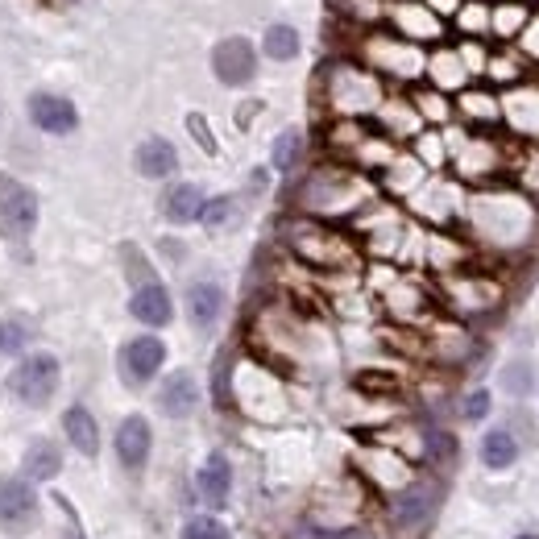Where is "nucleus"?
I'll list each match as a JSON object with an SVG mask.
<instances>
[{"instance_id":"nucleus-1","label":"nucleus","mask_w":539,"mask_h":539,"mask_svg":"<svg viewBox=\"0 0 539 539\" xmlns=\"http://www.w3.org/2000/svg\"><path fill=\"white\" fill-rule=\"evenodd\" d=\"M59 357H50V353H30V357H21L17 361V370L9 374V390H13V399L25 403V407H46L54 394H59Z\"/></svg>"},{"instance_id":"nucleus-2","label":"nucleus","mask_w":539,"mask_h":539,"mask_svg":"<svg viewBox=\"0 0 539 539\" xmlns=\"http://www.w3.org/2000/svg\"><path fill=\"white\" fill-rule=\"evenodd\" d=\"M38 224V195L0 170V237L25 241Z\"/></svg>"},{"instance_id":"nucleus-3","label":"nucleus","mask_w":539,"mask_h":539,"mask_svg":"<svg viewBox=\"0 0 539 539\" xmlns=\"http://www.w3.org/2000/svg\"><path fill=\"white\" fill-rule=\"evenodd\" d=\"M440 498H444V486H440L436 477H415V481H407L403 490H394V502H390L394 527H403V531L423 527V523L436 515Z\"/></svg>"},{"instance_id":"nucleus-4","label":"nucleus","mask_w":539,"mask_h":539,"mask_svg":"<svg viewBox=\"0 0 539 539\" xmlns=\"http://www.w3.org/2000/svg\"><path fill=\"white\" fill-rule=\"evenodd\" d=\"M38 519V490L25 477H0V527L25 531Z\"/></svg>"},{"instance_id":"nucleus-5","label":"nucleus","mask_w":539,"mask_h":539,"mask_svg":"<svg viewBox=\"0 0 539 539\" xmlns=\"http://www.w3.org/2000/svg\"><path fill=\"white\" fill-rule=\"evenodd\" d=\"M212 71H216L220 83L241 88V83H249L253 71H258V50H253L249 38H224L212 50Z\"/></svg>"},{"instance_id":"nucleus-6","label":"nucleus","mask_w":539,"mask_h":539,"mask_svg":"<svg viewBox=\"0 0 539 539\" xmlns=\"http://www.w3.org/2000/svg\"><path fill=\"white\" fill-rule=\"evenodd\" d=\"M162 361H166V345L158 336H133L121 349V374L133 386H146L162 370Z\"/></svg>"},{"instance_id":"nucleus-7","label":"nucleus","mask_w":539,"mask_h":539,"mask_svg":"<svg viewBox=\"0 0 539 539\" xmlns=\"http://www.w3.org/2000/svg\"><path fill=\"white\" fill-rule=\"evenodd\" d=\"M30 121H34L42 133H50V137H67V133H75V125H79V112H75V104H71L67 96L34 92V96H30Z\"/></svg>"},{"instance_id":"nucleus-8","label":"nucleus","mask_w":539,"mask_h":539,"mask_svg":"<svg viewBox=\"0 0 539 539\" xmlns=\"http://www.w3.org/2000/svg\"><path fill=\"white\" fill-rule=\"evenodd\" d=\"M291 245H295L299 258L320 262V266H340L349 258V245L340 237H332L328 229H320V224H303V229L291 237Z\"/></svg>"},{"instance_id":"nucleus-9","label":"nucleus","mask_w":539,"mask_h":539,"mask_svg":"<svg viewBox=\"0 0 539 539\" xmlns=\"http://www.w3.org/2000/svg\"><path fill=\"white\" fill-rule=\"evenodd\" d=\"M150 444H154V432H150V423L141 419V415H129L121 428H117V457L125 469H141L150 461Z\"/></svg>"},{"instance_id":"nucleus-10","label":"nucleus","mask_w":539,"mask_h":539,"mask_svg":"<svg viewBox=\"0 0 539 539\" xmlns=\"http://www.w3.org/2000/svg\"><path fill=\"white\" fill-rule=\"evenodd\" d=\"M129 311H133V320L162 328V324H170V316H175V303H170V291L162 287V282H146V287L133 291Z\"/></svg>"},{"instance_id":"nucleus-11","label":"nucleus","mask_w":539,"mask_h":539,"mask_svg":"<svg viewBox=\"0 0 539 539\" xmlns=\"http://www.w3.org/2000/svg\"><path fill=\"white\" fill-rule=\"evenodd\" d=\"M195 403H200V386H195V378H191L187 370L170 374V378L162 382V390H158V407H162V415H170V419L191 415Z\"/></svg>"},{"instance_id":"nucleus-12","label":"nucleus","mask_w":539,"mask_h":539,"mask_svg":"<svg viewBox=\"0 0 539 539\" xmlns=\"http://www.w3.org/2000/svg\"><path fill=\"white\" fill-rule=\"evenodd\" d=\"M133 166L146 179H166V175H175L179 170V154H175V146H170L166 137H146L137 146V154H133Z\"/></svg>"},{"instance_id":"nucleus-13","label":"nucleus","mask_w":539,"mask_h":539,"mask_svg":"<svg viewBox=\"0 0 539 539\" xmlns=\"http://www.w3.org/2000/svg\"><path fill=\"white\" fill-rule=\"evenodd\" d=\"M195 486H200V498L208 506H224V502H229V490H233V465H229V457L212 452V457L204 461V469H200V477H195Z\"/></svg>"},{"instance_id":"nucleus-14","label":"nucleus","mask_w":539,"mask_h":539,"mask_svg":"<svg viewBox=\"0 0 539 539\" xmlns=\"http://www.w3.org/2000/svg\"><path fill=\"white\" fill-rule=\"evenodd\" d=\"M63 432H67L71 448L83 452V457H96V452H100V428H96V419H92L88 407H79V403L67 407V415H63Z\"/></svg>"},{"instance_id":"nucleus-15","label":"nucleus","mask_w":539,"mask_h":539,"mask_svg":"<svg viewBox=\"0 0 539 539\" xmlns=\"http://www.w3.org/2000/svg\"><path fill=\"white\" fill-rule=\"evenodd\" d=\"M25 481H50V477H59L63 469V448L54 444V440H34L30 448H25Z\"/></svg>"},{"instance_id":"nucleus-16","label":"nucleus","mask_w":539,"mask_h":539,"mask_svg":"<svg viewBox=\"0 0 539 539\" xmlns=\"http://www.w3.org/2000/svg\"><path fill=\"white\" fill-rule=\"evenodd\" d=\"M187 311H191V324L208 332L224 311V295H220L216 282H195V287L187 291Z\"/></svg>"},{"instance_id":"nucleus-17","label":"nucleus","mask_w":539,"mask_h":539,"mask_svg":"<svg viewBox=\"0 0 539 539\" xmlns=\"http://www.w3.org/2000/svg\"><path fill=\"white\" fill-rule=\"evenodd\" d=\"M204 191L195 187V183H179V187H170L166 191V200H162V208H166V220H175V224H191V220H200V212H204Z\"/></svg>"},{"instance_id":"nucleus-18","label":"nucleus","mask_w":539,"mask_h":539,"mask_svg":"<svg viewBox=\"0 0 539 539\" xmlns=\"http://www.w3.org/2000/svg\"><path fill=\"white\" fill-rule=\"evenodd\" d=\"M515 457H519L515 436L502 432V428L486 432V440H481V461H486L490 469H510V465H515Z\"/></svg>"},{"instance_id":"nucleus-19","label":"nucleus","mask_w":539,"mask_h":539,"mask_svg":"<svg viewBox=\"0 0 539 539\" xmlns=\"http://www.w3.org/2000/svg\"><path fill=\"white\" fill-rule=\"evenodd\" d=\"M262 50L270 54L274 63H291L295 54H299V34H295V25H270L266 38H262Z\"/></svg>"},{"instance_id":"nucleus-20","label":"nucleus","mask_w":539,"mask_h":539,"mask_svg":"<svg viewBox=\"0 0 539 539\" xmlns=\"http://www.w3.org/2000/svg\"><path fill=\"white\" fill-rule=\"evenodd\" d=\"M299 158H303V133L299 129L278 133V141H274V170H295Z\"/></svg>"},{"instance_id":"nucleus-21","label":"nucleus","mask_w":539,"mask_h":539,"mask_svg":"<svg viewBox=\"0 0 539 539\" xmlns=\"http://www.w3.org/2000/svg\"><path fill=\"white\" fill-rule=\"evenodd\" d=\"M30 345V328L13 316H0V353H21Z\"/></svg>"},{"instance_id":"nucleus-22","label":"nucleus","mask_w":539,"mask_h":539,"mask_svg":"<svg viewBox=\"0 0 539 539\" xmlns=\"http://www.w3.org/2000/svg\"><path fill=\"white\" fill-rule=\"evenodd\" d=\"M183 539H233V535H229V527L216 523L212 515H195V519L183 523Z\"/></svg>"},{"instance_id":"nucleus-23","label":"nucleus","mask_w":539,"mask_h":539,"mask_svg":"<svg viewBox=\"0 0 539 539\" xmlns=\"http://www.w3.org/2000/svg\"><path fill=\"white\" fill-rule=\"evenodd\" d=\"M233 216H237V200H229V195H224V200L204 204V212H200V220L208 224V229H224V224H229Z\"/></svg>"},{"instance_id":"nucleus-24","label":"nucleus","mask_w":539,"mask_h":539,"mask_svg":"<svg viewBox=\"0 0 539 539\" xmlns=\"http://www.w3.org/2000/svg\"><path fill=\"white\" fill-rule=\"evenodd\" d=\"M461 415H465L469 423L486 419V415H490V390H469V394H465V403H461Z\"/></svg>"},{"instance_id":"nucleus-25","label":"nucleus","mask_w":539,"mask_h":539,"mask_svg":"<svg viewBox=\"0 0 539 539\" xmlns=\"http://www.w3.org/2000/svg\"><path fill=\"white\" fill-rule=\"evenodd\" d=\"M502 386L510 394H523L531 386V365L527 361H515V365H506V374H502Z\"/></svg>"},{"instance_id":"nucleus-26","label":"nucleus","mask_w":539,"mask_h":539,"mask_svg":"<svg viewBox=\"0 0 539 539\" xmlns=\"http://www.w3.org/2000/svg\"><path fill=\"white\" fill-rule=\"evenodd\" d=\"M428 457H436V461H452V452H457V440L452 436H444V432H428Z\"/></svg>"},{"instance_id":"nucleus-27","label":"nucleus","mask_w":539,"mask_h":539,"mask_svg":"<svg viewBox=\"0 0 539 539\" xmlns=\"http://www.w3.org/2000/svg\"><path fill=\"white\" fill-rule=\"evenodd\" d=\"M187 129H191V137L204 146V154H216V137H212V129H208V121L200 117V112H191V117H187Z\"/></svg>"},{"instance_id":"nucleus-28","label":"nucleus","mask_w":539,"mask_h":539,"mask_svg":"<svg viewBox=\"0 0 539 539\" xmlns=\"http://www.w3.org/2000/svg\"><path fill=\"white\" fill-rule=\"evenodd\" d=\"M328 539H374V531H365V527H345V531H332Z\"/></svg>"},{"instance_id":"nucleus-29","label":"nucleus","mask_w":539,"mask_h":539,"mask_svg":"<svg viewBox=\"0 0 539 539\" xmlns=\"http://www.w3.org/2000/svg\"><path fill=\"white\" fill-rule=\"evenodd\" d=\"M50 5H75V0H50Z\"/></svg>"},{"instance_id":"nucleus-30","label":"nucleus","mask_w":539,"mask_h":539,"mask_svg":"<svg viewBox=\"0 0 539 539\" xmlns=\"http://www.w3.org/2000/svg\"><path fill=\"white\" fill-rule=\"evenodd\" d=\"M519 539H539V535H519Z\"/></svg>"}]
</instances>
